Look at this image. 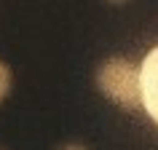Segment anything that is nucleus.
Here are the masks:
<instances>
[{
    "instance_id": "f257e3e1",
    "label": "nucleus",
    "mask_w": 158,
    "mask_h": 150,
    "mask_svg": "<svg viewBox=\"0 0 158 150\" xmlns=\"http://www.w3.org/2000/svg\"><path fill=\"white\" fill-rule=\"evenodd\" d=\"M94 86L107 102L121 110L142 107L139 65L126 56H105L94 70Z\"/></svg>"
},
{
    "instance_id": "f03ea898",
    "label": "nucleus",
    "mask_w": 158,
    "mask_h": 150,
    "mask_svg": "<svg viewBox=\"0 0 158 150\" xmlns=\"http://www.w3.org/2000/svg\"><path fill=\"white\" fill-rule=\"evenodd\" d=\"M139 86H142V110L158 126V43L139 62Z\"/></svg>"
},
{
    "instance_id": "7ed1b4c3",
    "label": "nucleus",
    "mask_w": 158,
    "mask_h": 150,
    "mask_svg": "<svg viewBox=\"0 0 158 150\" xmlns=\"http://www.w3.org/2000/svg\"><path fill=\"white\" fill-rule=\"evenodd\" d=\"M11 91H14V73H11L8 62L0 59V105L11 97Z\"/></svg>"
},
{
    "instance_id": "20e7f679",
    "label": "nucleus",
    "mask_w": 158,
    "mask_h": 150,
    "mask_svg": "<svg viewBox=\"0 0 158 150\" xmlns=\"http://www.w3.org/2000/svg\"><path fill=\"white\" fill-rule=\"evenodd\" d=\"M56 150H89L83 142H64V145H59Z\"/></svg>"
},
{
    "instance_id": "39448f33",
    "label": "nucleus",
    "mask_w": 158,
    "mask_h": 150,
    "mask_svg": "<svg viewBox=\"0 0 158 150\" xmlns=\"http://www.w3.org/2000/svg\"><path fill=\"white\" fill-rule=\"evenodd\" d=\"M107 3H113V6H121V3H126V0H107Z\"/></svg>"
}]
</instances>
